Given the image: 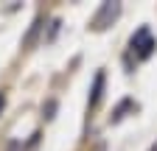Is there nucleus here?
<instances>
[{
    "mask_svg": "<svg viewBox=\"0 0 157 151\" xmlns=\"http://www.w3.org/2000/svg\"><path fill=\"white\" fill-rule=\"evenodd\" d=\"M132 48H137V50H140V56H143V59H146V56L154 50V39H151L149 28H140V31L132 36Z\"/></svg>",
    "mask_w": 157,
    "mask_h": 151,
    "instance_id": "obj_1",
    "label": "nucleus"
},
{
    "mask_svg": "<svg viewBox=\"0 0 157 151\" xmlns=\"http://www.w3.org/2000/svg\"><path fill=\"white\" fill-rule=\"evenodd\" d=\"M118 11V6H112V3H104L101 6V11H98V17H95V28H104V20H109V17H115Z\"/></svg>",
    "mask_w": 157,
    "mask_h": 151,
    "instance_id": "obj_2",
    "label": "nucleus"
}]
</instances>
